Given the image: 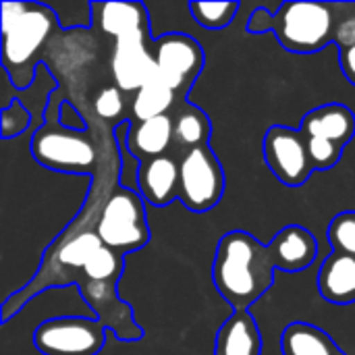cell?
I'll list each match as a JSON object with an SVG mask.
<instances>
[{
    "instance_id": "8fae6325",
    "label": "cell",
    "mask_w": 355,
    "mask_h": 355,
    "mask_svg": "<svg viewBox=\"0 0 355 355\" xmlns=\"http://www.w3.org/2000/svg\"><path fill=\"white\" fill-rule=\"evenodd\" d=\"M137 193L154 208H164L179 200V162L168 154L144 160Z\"/></svg>"
},
{
    "instance_id": "ba28073f",
    "label": "cell",
    "mask_w": 355,
    "mask_h": 355,
    "mask_svg": "<svg viewBox=\"0 0 355 355\" xmlns=\"http://www.w3.org/2000/svg\"><path fill=\"white\" fill-rule=\"evenodd\" d=\"M106 343V324L92 318H50L33 333L42 355H98Z\"/></svg>"
},
{
    "instance_id": "52a82bcc",
    "label": "cell",
    "mask_w": 355,
    "mask_h": 355,
    "mask_svg": "<svg viewBox=\"0 0 355 355\" xmlns=\"http://www.w3.org/2000/svg\"><path fill=\"white\" fill-rule=\"evenodd\" d=\"M150 48L156 60V77L183 100L204 69L202 44L187 33H166L156 37Z\"/></svg>"
},
{
    "instance_id": "7402d4cb",
    "label": "cell",
    "mask_w": 355,
    "mask_h": 355,
    "mask_svg": "<svg viewBox=\"0 0 355 355\" xmlns=\"http://www.w3.org/2000/svg\"><path fill=\"white\" fill-rule=\"evenodd\" d=\"M94 110L98 116L106 121H116V125L125 123V96L116 85H108L100 89V94L94 100Z\"/></svg>"
},
{
    "instance_id": "2e32d148",
    "label": "cell",
    "mask_w": 355,
    "mask_h": 355,
    "mask_svg": "<svg viewBox=\"0 0 355 355\" xmlns=\"http://www.w3.org/2000/svg\"><path fill=\"white\" fill-rule=\"evenodd\" d=\"M175 141V125L173 116H154L148 121H131L127 131V146L133 156L141 162L150 158L164 156L171 144Z\"/></svg>"
},
{
    "instance_id": "5b68a950",
    "label": "cell",
    "mask_w": 355,
    "mask_h": 355,
    "mask_svg": "<svg viewBox=\"0 0 355 355\" xmlns=\"http://www.w3.org/2000/svg\"><path fill=\"white\" fill-rule=\"evenodd\" d=\"M31 154L42 166L62 173L87 175L98 166L96 148L83 131H71L52 123L48 110L44 127H40L31 139Z\"/></svg>"
},
{
    "instance_id": "3957f363",
    "label": "cell",
    "mask_w": 355,
    "mask_h": 355,
    "mask_svg": "<svg viewBox=\"0 0 355 355\" xmlns=\"http://www.w3.org/2000/svg\"><path fill=\"white\" fill-rule=\"evenodd\" d=\"M56 12L42 2H27L23 17L2 29V64L12 85L23 89L35 75L37 54L56 27Z\"/></svg>"
},
{
    "instance_id": "7c38bea8",
    "label": "cell",
    "mask_w": 355,
    "mask_h": 355,
    "mask_svg": "<svg viewBox=\"0 0 355 355\" xmlns=\"http://www.w3.org/2000/svg\"><path fill=\"white\" fill-rule=\"evenodd\" d=\"M302 133L310 139H327L337 148H345L355 137V114L343 104H324L310 110L302 121Z\"/></svg>"
},
{
    "instance_id": "44dd1931",
    "label": "cell",
    "mask_w": 355,
    "mask_h": 355,
    "mask_svg": "<svg viewBox=\"0 0 355 355\" xmlns=\"http://www.w3.org/2000/svg\"><path fill=\"white\" fill-rule=\"evenodd\" d=\"M327 239L333 248V252H341L347 256H355V212L347 210L337 214L329 229H327Z\"/></svg>"
},
{
    "instance_id": "d6986e66",
    "label": "cell",
    "mask_w": 355,
    "mask_h": 355,
    "mask_svg": "<svg viewBox=\"0 0 355 355\" xmlns=\"http://www.w3.org/2000/svg\"><path fill=\"white\" fill-rule=\"evenodd\" d=\"M173 116V125H175V144L179 148L193 150L200 146H208L210 141V133H212V125L208 114L191 104H183Z\"/></svg>"
},
{
    "instance_id": "ffe728a7",
    "label": "cell",
    "mask_w": 355,
    "mask_h": 355,
    "mask_svg": "<svg viewBox=\"0 0 355 355\" xmlns=\"http://www.w3.org/2000/svg\"><path fill=\"white\" fill-rule=\"evenodd\" d=\"M239 10V2H204V0H193L189 2V12L198 25L204 29L216 31L225 29L229 23H233L235 15Z\"/></svg>"
},
{
    "instance_id": "30bf717a",
    "label": "cell",
    "mask_w": 355,
    "mask_h": 355,
    "mask_svg": "<svg viewBox=\"0 0 355 355\" xmlns=\"http://www.w3.org/2000/svg\"><path fill=\"white\" fill-rule=\"evenodd\" d=\"M148 33L139 31L114 40L110 69L114 83L123 94H135L156 73V60L152 48L148 46Z\"/></svg>"
},
{
    "instance_id": "7a4b0ae2",
    "label": "cell",
    "mask_w": 355,
    "mask_h": 355,
    "mask_svg": "<svg viewBox=\"0 0 355 355\" xmlns=\"http://www.w3.org/2000/svg\"><path fill=\"white\" fill-rule=\"evenodd\" d=\"M245 29L256 35L275 31L279 44L293 54L320 52L333 42V6L324 2H283L275 12L258 6Z\"/></svg>"
},
{
    "instance_id": "6da1fadb",
    "label": "cell",
    "mask_w": 355,
    "mask_h": 355,
    "mask_svg": "<svg viewBox=\"0 0 355 355\" xmlns=\"http://www.w3.org/2000/svg\"><path fill=\"white\" fill-rule=\"evenodd\" d=\"M289 272L277 237L268 245L245 231L220 237L212 262V283L233 310H250L275 283V272Z\"/></svg>"
},
{
    "instance_id": "4fadbf2b",
    "label": "cell",
    "mask_w": 355,
    "mask_h": 355,
    "mask_svg": "<svg viewBox=\"0 0 355 355\" xmlns=\"http://www.w3.org/2000/svg\"><path fill=\"white\" fill-rule=\"evenodd\" d=\"M214 355H262V335L250 310H235L218 329Z\"/></svg>"
},
{
    "instance_id": "8992f818",
    "label": "cell",
    "mask_w": 355,
    "mask_h": 355,
    "mask_svg": "<svg viewBox=\"0 0 355 355\" xmlns=\"http://www.w3.org/2000/svg\"><path fill=\"white\" fill-rule=\"evenodd\" d=\"M225 196V171L210 146L183 152L179 160V202L191 212H208Z\"/></svg>"
},
{
    "instance_id": "e0dca14e",
    "label": "cell",
    "mask_w": 355,
    "mask_h": 355,
    "mask_svg": "<svg viewBox=\"0 0 355 355\" xmlns=\"http://www.w3.org/2000/svg\"><path fill=\"white\" fill-rule=\"evenodd\" d=\"M283 355H345L329 333L310 322H291L281 335Z\"/></svg>"
},
{
    "instance_id": "5bb4252c",
    "label": "cell",
    "mask_w": 355,
    "mask_h": 355,
    "mask_svg": "<svg viewBox=\"0 0 355 355\" xmlns=\"http://www.w3.org/2000/svg\"><path fill=\"white\" fill-rule=\"evenodd\" d=\"M92 17L104 33L121 40L131 33L150 35V17L141 2H92Z\"/></svg>"
},
{
    "instance_id": "9c48e42d",
    "label": "cell",
    "mask_w": 355,
    "mask_h": 355,
    "mask_svg": "<svg viewBox=\"0 0 355 355\" xmlns=\"http://www.w3.org/2000/svg\"><path fill=\"white\" fill-rule=\"evenodd\" d=\"M262 154L270 173L287 187H302L316 171L302 129L272 125L262 139Z\"/></svg>"
},
{
    "instance_id": "277c9868",
    "label": "cell",
    "mask_w": 355,
    "mask_h": 355,
    "mask_svg": "<svg viewBox=\"0 0 355 355\" xmlns=\"http://www.w3.org/2000/svg\"><path fill=\"white\" fill-rule=\"evenodd\" d=\"M96 233L106 248L121 256L139 252L150 241L144 198L137 191L123 187L110 193L100 208Z\"/></svg>"
},
{
    "instance_id": "cb8c5ba5",
    "label": "cell",
    "mask_w": 355,
    "mask_h": 355,
    "mask_svg": "<svg viewBox=\"0 0 355 355\" xmlns=\"http://www.w3.org/2000/svg\"><path fill=\"white\" fill-rule=\"evenodd\" d=\"M58 119H60V125L64 129H71V131H85V121L81 119L79 110L73 106V102L69 100H62L60 106H58Z\"/></svg>"
},
{
    "instance_id": "603a6c76",
    "label": "cell",
    "mask_w": 355,
    "mask_h": 355,
    "mask_svg": "<svg viewBox=\"0 0 355 355\" xmlns=\"http://www.w3.org/2000/svg\"><path fill=\"white\" fill-rule=\"evenodd\" d=\"M27 125H29V112L19 100H12L8 106L2 108V137L4 139L21 135L27 129Z\"/></svg>"
},
{
    "instance_id": "ac0fdd59",
    "label": "cell",
    "mask_w": 355,
    "mask_h": 355,
    "mask_svg": "<svg viewBox=\"0 0 355 355\" xmlns=\"http://www.w3.org/2000/svg\"><path fill=\"white\" fill-rule=\"evenodd\" d=\"M177 100H181L168 85H164L156 73L154 77L135 92L133 102H131V121H148L154 116H164L171 114V110L175 108Z\"/></svg>"
},
{
    "instance_id": "9a60e30c",
    "label": "cell",
    "mask_w": 355,
    "mask_h": 355,
    "mask_svg": "<svg viewBox=\"0 0 355 355\" xmlns=\"http://www.w3.org/2000/svg\"><path fill=\"white\" fill-rule=\"evenodd\" d=\"M318 291L329 304H355V256L331 252L318 272Z\"/></svg>"
},
{
    "instance_id": "d4e9b609",
    "label": "cell",
    "mask_w": 355,
    "mask_h": 355,
    "mask_svg": "<svg viewBox=\"0 0 355 355\" xmlns=\"http://www.w3.org/2000/svg\"><path fill=\"white\" fill-rule=\"evenodd\" d=\"M339 60H341L343 75L349 79V83H352V85H355V44L341 48V52H339Z\"/></svg>"
}]
</instances>
